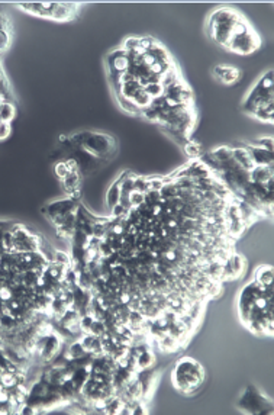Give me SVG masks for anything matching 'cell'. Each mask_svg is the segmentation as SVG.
Returning a JSON list of instances; mask_svg holds the SVG:
<instances>
[{"label": "cell", "instance_id": "obj_30", "mask_svg": "<svg viewBox=\"0 0 274 415\" xmlns=\"http://www.w3.org/2000/svg\"><path fill=\"white\" fill-rule=\"evenodd\" d=\"M144 202H145V195L144 193H141V192L138 191H133L132 193H131V196H129V205H131V208H140L141 205H144Z\"/></svg>", "mask_w": 274, "mask_h": 415}, {"label": "cell", "instance_id": "obj_9", "mask_svg": "<svg viewBox=\"0 0 274 415\" xmlns=\"http://www.w3.org/2000/svg\"><path fill=\"white\" fill-rule=\"evenodd\" d=\"M248 151L249 157L256 166H273V151H267L264 148H260L254 144L244 145Z\"/></svg>", "mask_w": 274, "mask_h": 415}, {"label": "cell", "instance_id": "obj_27", "mask_svg": "<svg viewBox=\"0 0 274 415\" xmlns=\"http://www.w3.org/2000/svg\"><path fill=\"white\" fill-rule=\"evenodd\" d=\"M160 196H161V199L164 200V202H168V200L174 199V198H179V187L175 186L174 182L164 183V186L160 191Z\"/></svg>", "mask_w": 274, "mask_h": 415}, {"label": "cell", "instance_id": "obj_36", "mask_svg": "<svg viewBox=\"0 0 274 415\" xmlns=\"http://www.w3.org/2000/svg\"><path fill=\"white\" fill-rule=\"evenodd\" d=\"M254 145H257L260 148H264L267 151H273V138L271 137H264V138H260Z\"/></svg>", "mask_w": 274, "mask_h": 415}, {"label": "cell", "instance_id": "obj_18", "mask_svg": "<svg viewBox=\"0 0 274 415\" xmlns=\"http://www.w3.org/2000/svg\"><path fill=\"white\" fill-rule=\"evenodd\" d=\"M237 206H238L240 218H241V221L244 222V224L249 225L251 222H254V221H256V218L258 216V214L256 212V209L251 206V205H248V203H247V202H244V200L238 199L237 200Z\"/></svg>", "mask_w": 274, "mask_h": 415}, {"label": "cell", "instance_id": "obj_42", "mask_svg": "<svg viewBox=\"0 0 274 415\" xmlns=\"http://www.w3.org/2000/svg\"><path fill=\"white\" fill-rule=\"evenodd\" d=\"M2 102H3V98H2V95H0V105H2Z\"/></svg>", "mask_w": 274, "mask_h": 415}, {"label": "cell", "instance_id": "obj_19", "mask_svg": "<svg viewBox=\"0 0 274 415\" xmlns=\"http://www.w3.org/2000/svg\"><path fill=\"white\" fill-rule=\"evenodd\" d=\"M273 267L271 266H260L256 269L254 273V280L260 285V286H267L273 283Z\"/></svg>", "mask_w": 274, "mask_h": 415}, {"label": "cell", "instance_id": "obj_28", "mask_svg": "<svg viewBox=\"0 0 274 415\" xmlns=\"http://www.w3.org/2000/svg\"><path fill=\"white\" fill-rule=\"evenodd\" d=\"M142 89L145 90V93L150 96L151 99H157L164 95V87L160 83H147Z\"/></svg>", "mask_w": 274, "mask_h": 415}, {"label": "cell", "instance_id": "obj_23", "mask_svg": "<svg viewBox=\"0 0 274 415\" xmlns=\"http://www.w3.org/2000/svg\"><path fill=\"white\" fill-rule=\"evenodd\" d=\"M158 344H160V349L163 350V351H166V353H173V351H175V350L180 347L177 338H174L173 335H170L168 332L164 334L161 338H158Z\"/></svg>", "mask_w": 274, "mask_h": 415}, {"label": "cell", "instance_id": "obj_33", "mask_svg": "<svg viewBox=\"0 0 274 415\" xmlns=\"http://www.w3.org/2000/svg\"><path fill=\"white\" fill-rule=\"evenodd\" d=\"M140 40H141V38H128V40L124 42V47H122V48H124L126 52L141 51L140 50Z\"/></svg>", "mask_w": 274, "mask_h": 415}, {"label": "cell", "instance_id": "obj_1", "mask_svg": "<svg viewBox=\"0 0 274 415\" xmlns=\"http://www.w3.org/2000/svg\"><path fill=\"white\" fill-rule=\"evenodd\" d=\"M171 381L179 392L193 393L205 381V370L198 360L182 357L173 369Z\"/></svg>", "mask_w": 274, "mask_h": 415}, {"label": "cell", "instance_id": "obj_29", "mask_svg": "<svg viewBox=\"0 0 274 415\" xmlns=\"http://www.w3.org/2000/svg\"><path fill=\"white\" fill-rule=\"evenodd\" d=\"M212 154H213V157H215L221 164H224V163H226L228 160L232 158V148H229V147H219V148H216L215 151H212Z\"/></svg>", "mask_w": 274, "mask_h": 415}, {"label": "cell", "instance_id": "obj_22", "mask_svg": "<svg viewBox=\"0 0 274 415\" xmlns=\"http://www.w3.org/2000/svg\"><path fill=\"white\" fill-rule=\"evenodd\" d=\"M179 80H182V77L179 74L177 68H175L174 66H171L164 74L160 77V84H161L164 89H167V87H170V86H173L174 83H177Z\"/></svg>", "mask_w": 274, "mask_h": 415}, {"label": "cell", "instance_id": "obj_11", "mask_svg": "<svg viewBox=\"0 0 274 415\" xmlns=\"http://www.w3.org/2000/svg\"><path fill=\"white\" fill-rule=\"evenodd\" d=\"M77 3H54L51 9V17L54 21H68L77 12Z\"/></svg>", "mask_w": 274, "mask_h": 415}, {"label": "cell", "instance_id": "obj_14", "mask_svg": "<svg viewBox=\"0 0 274 415\" xmlns=\"http://www.w3.org/2000/svg\"><path fill=\"white\" fill-rule=\"evenodd\" d=\"M249 182L263 184L274 177L273 166H254L248 172Z\"/></svg>", "mask_w": 274, "mask_h": 415}, {"label": "cell", "instance_id": "obj_16", "mask_svg": "<svg viewBox=\"0 0 274 415\" xmlns=\"http://www.w3.org/2000/svg\"><path fill=\"white\" fill-rule=\"evenodd\" d=\"M64 356L67 357V360H83V359H87V357H91L93 354H90L87 350L84 349L83 344L80 340L73 341L66 350V354ZM94 357V356H93Z\"/></svg>", "mask_w": 274, "mask_h": 415}, {"label": "cell", "instance_id": "obj_13", "mask_svg": "<svg viewBox=\"0 0 274 415\" xmlns=\"http://www.w3.org/2000/svg\"><path fill=\"white\" fill-rule=\"evenodd\" d=\"M79 340L82 341L84 349L87 350V351H89L90 354H93L94 357L103 354L102 341H100V338L97 335H94V334H91V332H82V337H80Z\"/></svg>", "mask_w": 274, "mask_h": 415}, {"label": "cell", "instance_id": "obj_6", "mask_svg": "<svg viewBox=\"0 0 274 415\" xmlns=\"http://www.w3.org/2000/svg\"><path fill=\"white\" fill-rule=\"evenodd\" d=\"M238 407L241 408L244 412L248 414H257V415H267L273 414V407L271 402L263 397L252 385H249L247 390L244 392L241 399L238 401Z\"/></svg>", "mask_w": 274, "mask_h": 415}, {"label": "cell", "instance_id": "obj_40", "mask_svg": "<svg viewBox=\"0 0 274 415\" xmlns=\"http://www.w3.org/2000/svg\"><path fill=\"white\" fill-rule=\"evenodd\" d=\"M110 211H112V218H115V219H116V218H122V216L126 215V212H128L121 203H118L116 206H113Z\"/></svg>", "mask_w": 274, "mask_h": 415}, {"label": "cell", "instance_id": "obj_15", "mask_svg": "<svg viewBox=\"0 0 274 415\" xmlns=\"http://www.w3.org/2000/svg\"><path fill=\"white\" fill-rule=\"evenodd\" d=\"M21 9H24L28 13H32L41 17H51V9L54 3H21L17 5Z\"/></svg>", "mask_w": 274, "mask_h": 415}, {"label": "cell", "instance_id": "obj_8", "mask_svg": "<svg viewBox=\"0 0 274 415\" xmlns=\"http://www.w3.org/2000/svg\"><path fill=\"white\" fill-rule=\"evenodd\" d=\"M77 208H79V205H77L75 199L68 198V199L57 200V202L50 203V205L47 206V209H45V214H47L48 219L51 221V224L57 228V227H60V225L66 221V216L68 215L70 212L75 211Z\"/></svg>", "mask_w": 274, "mask_h": 415}, {"label": "cell", "instance_id": "obj_5", "mask_svg": "<svg viewBox=\"0 0 274 415\" xmlns=\"http://www.w3.org/2000/svg\"><path fill=\"white\" fill-rule=\"evenodd\" d=\"M77 147L87 151L93 157H106L109 153L113 151L115 141L105 134H93V133H80L75 134L71 138Z\"/></svg>", "mask_w": 274, "mask_h": 415}, {"label": "cell", "instance_id": "obj_38", "mask_svg": "<svg viewBox=\"0 0 274 415\" xmlns=\"http://www.w3.org/2000/svg\"><path fill=\"white\" fill-rule=\"evenodd\" d=\"M9 41H10V36L6 29L0 28V52L5 51L9 47Z\"/></svg>", "mask_w": 274, "mask_h": 415}, {"label": "cell", "instance_id": "obj_35", "mask_svg": "<svg viewBox=\"0 0 274 415\" xmlns=\"http://www.w3.org/2000/svg\"><path fill=\"white\" fill-rule=\"evenodd\" d=\"M54 263H58L61 266L70 267V257H68V254L64 253V251H57L55 250V253H54Z\"/></svg>", "mask_w": 274, "mask_h": 415}, {"label": "cell", "instance_id": "obj_10", "mask_svg": "<svg viewBox=\"0 0 274 415\" xmlns=\"http://www.w3.org/2000/svg\"><path fill=\"white\" fill-rule=\"evenodd\" d=\"M213 76H215L218 80H221L222 83L231 84L240 80L241 71H240V68H237V67L216 66L215 68H213Z\"/></svg>", "mask_w": 274, "mask_h": 415}, {"label": "cell", "instance_id": "obj_17", "mask_svg": "<svg viewBox=\"0 0 274 415\" xmlns=\"http://www.w3.org/2000/svg\"><path fill=\"white\" fill-rule=\"evenodd\" d=\"M232 160L235 161V163H237V164H238V166L241 167V168L247 170V172H249L252 167L256 166V164L252 163L251 157H249L248 151H247L245 147L232 148Z\"/></svg>", "mask_w": 274, "mask_h": 415}, {"label": "cell", "instance_id": "obj_41", "mask_svg": "<svg viewBox=\"0 0 274 415\" xmlns=\"http://www.w3.org/2000/svg\"><path fill=\"white\" fill-rule=\"evenodd\" d=\"M164 180H161V179H151V180H148V184H150V191H161V187L164 186Z\"/></svg>", "mask_w": 274, "mask_h": 415}, {"label": "cell", "instance_id": "obj_20", "mask_svg": "<svg viewBox=\"0 0 274 415\" xmlns=\"http://www.w3.org/2000/svg\"><path fill=\"white\" fill-rule=\"evenodd\" d=\"M155 362V357L151 353L150 350H145L142 351L140 356L135 357V370H144V369H150L151 366L154 365Z\"/></svg>", "mask_w": 274, "mask_h": 415}, {"label": "cell", "instance_id": "obj_37", "mask_svg": "<svg viewBox=\"0 0 274 415\" xmlns=\"http://www.w3.org/2000/svg\"><path fill=\"white\" fill-rule=\"evenodd\" d=\"M184 148H186V153H187L190 157H199L200 156L199 145H198V144H194V142H186Z\"/></svg>", "mask_w": 274, "mask_h": 415}, {"label": "cell", "instance_id": "obj_4", "mask_svg": "<svg viewBox=\"0 0 274 415\" xmlns=\"http://www.w3.org/2000/svg\"><path fill=\"white\" fill-rule=\"evenodd\" d=\"M258 47H260V38L257 36V33L251 29V26L241 16L233 26L232 35L226 44V48L244 55V54L254 52Z\"/></svg>", "mask_w": 274, "mask_h": 415}, {"label": "cell", "instance_id": "obj_2", "mask_svg": "<svg viewBox=\"0 0 274 415\" xmlns=\"http://www.w3.org/2000/svg\"><path fill=\"white\" fill-rule=\"evenodd\" d=\"M241 15L233 9L222 8L215 10L209 17V35L210 38L219 44L226 47L232 35L233 26L240 21Z\"/></svg>", "mask_w": 274, "mask_h": 415}, {"label": "cell", "instance_id": "obj_31", "mask_svg": "<svg viewBox=\"0 0 274 415\" xmlns=\"http://www.w3.org/2000/svg\"><path fill=\"white\" fill-rule=\"evenodd\" d=\"M118 99H119V102H121V106L125 109V110H128L129 114H141V109H138L135 105H133L132 102L129 99H126V98H124V96H121V95H118Z\"/></svg>", "mask_w": 274, "mask_h": 415}, {"label": "cell", "instance_id": "obj_39", "mask_svg": "<svg viewBox=\"0 0 274 415\" xmlns=\"http://www.w3.org/2000/svg\"><path fill=\"white\" fill-rule=\"evenodd\" d=\"M12 133V128L10 124L8 122H0V140H6L9 135Z\"/></svg>", "mask_w": 274, "mask_h": 415}, {"label": "cell", "instance_id": "obj_32", "mask_svg": "<svg viewBox=\"0 0 274 415\" xmlns=\"http://www.w3.org/2000/svg\"><path fill=\"white\" fill-rule=\"evenodd\" d=\"M133 191H138L141 192V193H145L147 191H150L148 180L144 179V177H133Z\"/></svg>", "mask_w": 274, "mask_h": 415}, {"label": "cell", "instance_id": "obj_25", "mask_svg": "<svg viewBox=\"0 0 274 415\" xmlns=\"http://www.w3.org/2000/svg\"><path fill=\"white\" fill-rule=\"evenodd\" d=\"M15 115H16V109L13 106V103L3 100L2 105H0V122L10 124V121L15 118Z\"/></svg>", "mask_w": 274, "mask_h": 415}, {"label": "cell", "instance_id": "obj_12", "mask_svg": "<svg viewBox=\"0 0 274 415\" xmlns=\"http://www.w3.org/2000/svg\"><path fill=\"white\" fill-rule=\"evenodd\" d=\"M61 182H63V189H64V192H66L71 199H75L79 196V193H80V184H82L80 173L79 172L68 173Z\"/></svg>", "mask_w": 274, "mask_h": 415}, {"label": "cell", "instance_id": "obj_21", "mask_svg": "<svg viewBox=\"0 0 274 415\" xmlns=\"http://www.w3.org/2000/svg\"><path fill=\"white\" fill-rule=\"evenodd\" d=\"M121 199V180L112 183V186L109 187L108 193H106V205L109 209H112L113 206H116Z\"/></svg>", "mask_w": 274, "mask_h": 415}, {"label": "cell", "instance_id": "obj_24", "mask_svg": "<svg viewBox=\"0 0 274 415\" xmlns=\"http://www.w3.org/2000/svg\"><path fill=\"white\" fill-rule=\"evenodd\" d=\"M131 102H132L133 105H135V106H136V108L138 109H145V108H148V106H150L151 105V102H152V99H151L150 96H148V95H147V93H145V90H144V89H140V90H136L135 91V95H133L132 98H131Z\"/></svg>", "mask_w": 274, "mask_h": 415}, {"label": "cell", "instance_id": "obj_34", "mask_svg": "<svg viewBox=\"0 0 274 415\" xmlns=\"http://www.w3.org/2000/svg\"><path fill=\"white\" fill-rule=\"evenodd\" d=\"M68 173H70V172H68V168H67L66 161H58V163L54 164V175L57 176L60 180H63Z\"/></svg>", "mask_w": 274, "mask_h": 415}, {"label": "cell", "instance_id": "obj_26", "mask_svg": "<svg viewBox=\"0 0 274 415\" xmlns=\"http://www.w3.org/2000/svg\"><path fill=\"white\" fill-rule=\"evenodd\" d=\"M273 108H274L273 103H270V105H267V106H261V108H258L257 110L252 114V117L256 118V119H258V121H261V122H268V124H271L274 118Z\"/></svg>", "mask_w": 274, "mask_h": 415}, {"label": "cell", "instance_id": "obj_3", "mask_svg": "<svg viewBox=\"0 0 274 415\" xmlns=\"http://www.w3.org/2000/svg\"><path fill=\"white\" fill-rule=\"evenodd\" d=\"M273 90V70H268L248 93L244 102V110L252 115L258 108L274 103Z\"/></svg>", "mask_w": 274, "mask_h": 415}, {"label": "cell", "instance_id": "obj_7", "mask_svg": "<svg viewBox=\"0 0 274 415\" xmlns=\"http://www.w3.org/2000/svg\"><path fill=\"white\" fill-rule=\"evenodd\" d=\"M260 296H261V286L256 280L247 283L240 292V295H238V314H240V318L244 324L247 323L249 312Z\"/></svg>", "mask_w": 274, "mask_h": 415}]
</instances>
